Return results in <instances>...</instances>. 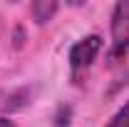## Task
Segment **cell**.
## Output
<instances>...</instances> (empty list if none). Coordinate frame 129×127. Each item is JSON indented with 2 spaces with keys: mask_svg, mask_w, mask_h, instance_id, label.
I'll list each match as a JSON object with an SVG mask.
<instances>
[{
  "mask_svg": "<svg viewBox=\"0 0 129 127\" xmlns=\"http://www.w3.org/2000/svg\"><path fill=\"white\" fill-rule=\"evenodd\" d=\"M129 55V0H122L114 5L112 13V48L109 60H124Z\"/></svg>",
  "mask_w": 129,
  "mask_h": 127,
  "instance_id": "cell-1",
  "label": "cell"
},
{
  "mask_svg": "<svg viewBox=\"0 0 129 127\" xmlns=\"http://www.w3.org/2000/svg\"><path fill=\"white\" fill-rule=\"evenodd\" d=\"M99 50H102V37H99V35H87V37L77 40V43L70 48V67H72V72L87 70V67L97 60Z\"/></svg>",
  "mask_w": 129,
  "mask_h": 127,
  "instance_id": "cell-2",
  "label": "cell"
},
{
  "mask_svg": "<svg viewBox=\"0 0 129 127\" xmlns=\"http://www.w3.org/2000/svg\"><path fill=\"white\" fill-rule=\"evenodd\" d=\"M57 13V3H42V0H37V3H32V17L37 20V23H47L50 17Z\"/></svg>",
  "mask_w": 129,
  "mask_h": 127,
  "instance_id": "cell-3",
  "label": "cell"
},
{
  "mask_svg": "<svg viewBox=\"0 0 129 127\" xmlns=\"http://www.w3.org/2000/svg\"><path fill=\"white\" fill-rule=\"evenodd\" d=\"M107 127H129V102L112 117V122H109Z\"/></svg>",
  "mask_w": 129,
  "mask_h": 127,
  "instance_id": "cell-4",
  "label": "cell"
},
{
  "mask_svg": "<svg viewBox=\"0 0 129 127\" xmlns=\"http://www.w3.org/2000/svg\"><path fill=\"white\" fill-rule=\"evenodd\" d=\"M0 127H15V122L8 120V117H0Z\"/></svg>",
  "mask_w": 129,
  "mask_h": 127,
  "instance_id": "cell-5",
  "label": "cell"
}]
</instances>
